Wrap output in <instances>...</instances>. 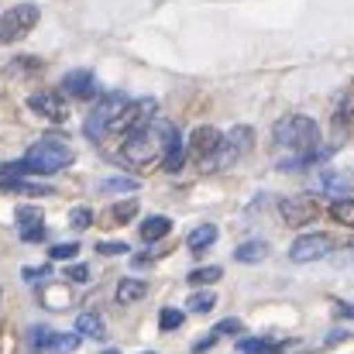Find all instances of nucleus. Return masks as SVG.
Returning <instances> with one entry per match:
<instances>
[{"mask_svg": "<svg viewBox=\"0 0 354 354\" xmlns=\"http://www.w3.org/2000/svg\"><path fill=\"white\" fill-rule=\"evenodd\" d=\"M172 141H179L176 124H172V120H165V118H155L148 127L131 131V134L124 138L120 158H124L127 165H134V169H145V165L158 162V158H162V151H165Z\"/></svg>", "mask_w": 354, "mask_h": 354, "instance_id": "f257e3e1", "label": "nucleus"}, {"mask_svg": "<svg viewBox=\"0 0 354 354\" xmlns=\"http://www.w3.org/2000/svg\"><path fill=\"white\" fill-rule=\"evenodd\" d=\"M73 158H76V155H73V148L66 145V138L48 134V138L35 141L21 162L28 165V176H52V172L69 169V165H73Z\"/></svg>", "mask_w": 354, "mask_h": 354, "instance_id": "f03ea898", "label": "nucleus"}, {"mask_svg": "<svg viewBox=\"0 0 354 354\" xmlns=\"http://www.w3.org/2000/svg\"><path fill=\"white\" fill-rule=\"evenodd\" d=\"M272 138H275L279 148H289L292 155H299V151L317 148V141H320V127H317V120L306 118V114H286L282 120H275Z\"/></svg>", "mask_w": 354, "mask_h": 354, "instance_id": "7ed1b4c3", "label": "nucleus"}, {"mask_svg": "<svg viewBox=\"0 0 354 354\" xmlns=\"http://www.w3.org/2000/svg\"><path fill=\"white\" fill-rule=\"evenodd\" d=\"M38 17H41V14H38L35 3H14L10 10H3V14H0V45L21 41L28 31H35Z\"/></svg>", "mask_w": 354, "mask_h": 354, "instance_id": "20e7f679", "label": "nucleus"}, {"mask_svg": "<svg viewBox=\"0 0 354 354\" xmlns=\"http://www.w3.org/2000/svg\"><path fill=\"white\" fill-rule=\"evenodd\" d=\"M124 107H127V97H124V93H107V97L86 114V124H83L86 138H90V141H100V138L111 131V124L118 120V114Z\"/></svg>", "mask_w": 354, "mask_h": 354, "instance_id": "39448f33", "label": "nucleus"}, {"mask_svg": "<svg viewBox=\"0 0 354 354\" xmlns=\"http://www.w3.org/2000/svg\"><path fill=\"white\" fill-rule=\"evenodd\" d=\"M279 217L289 227H306L320 217V200L310 193H296V196H282L279 200Z\"/></svg>", "mask_w": 354, "mask_h": 354, "instance_id": "423d86ee", "label": "nucleus"}, {"mask_svg": "<svg viewBox=\"0 0 354 354\" xmlns=\"http://www.w3.org/2000/svg\"><path fill=\"white\" fill-rule=\"evenodd\" d=\"M158 118V100L155 97H141V100H127V107L118 114V120L111 124V131L120 134H131V131H141L148 127L151 120Z\"/></svg>", "mask_w": 354, "mask_h": 354, "instance_id": "0eeeda50", "label": "nucleus"}, {"mask_svg": "<svg viewBox=\"0 0 354 354\" xmlns=\"http://www.w3.org/2000/svg\"><path fill=\"white\" fill-rule=\"evenodd\" d=\"M330 248H334V241H330L327 234L296 237V241H292V248H289V261H296V265H310V261L327 258V254H330Z\"/></svg>", "mask_w": 354, "mask_h": 354, "instance_id": "6e6552de", "label": "nucleus"}, {"mask_svg": "<svg viewBox=\"0 0 354 354\" xmlns=\"http://www.w3.org/2000/svg\"><path fill=\"white\" fill-rule=\"evenodd\" d=\"M28 107H31V111H35L38 118L55 120V124H62V120L69 118L66 97H62V93H55V90H45V93H31V97H28Z\"/></svg>", "mask_w": 354, "mask_h": 354, "instance_id": "1a4fd4ad", "label": "nucleus"}, {"mask_svg": "<svg viewBox=\"0 0 354 354\" xmlns=\"http://www.w3.org/2000/svg\"><path fill=\"white\" fill-rule=\"evenodd\" d=\"M221 141H224V131H217L214 124H200V127L189 134V155L200 158V162H207V158L221 148Z\"/></svg>", "mask_w": 354, "mask_h": 354, "instance_id": "9d476101", "label": "nucleus"}, {"mask_svg": "<svg viewBox=\"0 0 354 354\" xmlns=\"http://www.w3.org/2000/svg\"><path fill=\"white\" fill-rule=\"evenodd\" d=\"M41 210L38 207H17V234L24 244H38L45 241V224H41Z\"/></svg>", "mask_w": 354, "mask_h": 354, "instance_id": "9b49d317", "label": "nucleus"}, {"mask_svg": "<svg viewBox=\"0 0 354 354\" xmlns=\"http://www.w3.org/2000/svg\"><path fill=\"white\" fill-rule=\"evenodd\" d=\"M62 93L66 97H76V100H86L97 93V76L90 69H73L62 76Z\"/></svg>", "mask_w": 354, "mask_h": 354, "instance_id": "f8f14e48", "label": "nucleus"}, {"mask_svg": "<svg viewBox=\"0 0 354 354\" xmlns=\"http://www.w3.org/2000/svg\"><path fill=\"white\" fill-rule=\"evenodd\" d=\"M317 189L320 193H330V196H351L354 193V176L351 172H337V169H324L320 179H317Z\"/></svg>", "mask_w": 354, "mask_h": 354, "instance_id": "ddd939ff", "label": "nucleus"}, {"mask_svg": "<svg viewBox=\"0 0 354 354\" xmlns=\"http://www.w3.org/2000/svg\"><path fill=\"white\" fill-rule=\"evenodd\" d=\"M224 141H227V148H231L237 158H241V155H248V151L254 148V127L237 124V127H231V131L224 134Z\"/></svg>", "mask_w": 354, "mask_h": 354, "instance_id": "4468645a", "label": "nucleus"}, {"mask_svg": "<svg viewBox=\"0 0 354 354\" xmlns=\"http://www.w3.org/2000/svg\"><path fill=\"white\" fill-rule=\"evenodd\" d=\"M234 258L237 261H244V265H258V261H265L268 258V241H241L234 248Z\"/></svg>", "mask_w": 354, "mask_h": 354, "instance_id": "2eb2a0df", "label": "nucleus"}, {"mask_svg": "<svg viewBox=\"0 0 354 354\" xmlns=\"http://www.w3.org/2000/svg\"><path fill=\"white\" fill-rule=\"evenodd\" d=\"M76 334H80V337H93V341H104V337H107L104 317H100V313H80V317H76Z\"/></svg>", "mask_w": 354, "mask_h": 354, "instance_id": "dca6fc26", "label": "nucleus"}, {"mask_svg": "<svg viewBox=\"0 0 354 354\" xmlns=\"http://www.w3.org/2000/svg\"><path fill=\"white\" fill-rule=\"evenodd\" d=\"M169 231H172V221H169V217H158V214H155V217L141 221V231H138V234H141V241H145V244H155V241L169 237Z\"/></svg>", "mask_w": 354, "mask_h": 354, "instance_id": "f3484780", "label": "nucleus"}, {"mask_svg": "<svg viewBox=\"0 0 354 354\" xmlns=\"http://www.w3.org/2000/svg\"><path fill=\"white\" fill-rule=\"evenodd\" d=\"M145 296H148V282H145V279H131V275H127V279L118 282V303H124V306H127V303H138V299H145Z\"/></svg>", "mask_w": 354, "mask_h": 354, "instance_id": "a211bd4d", "label": "nucleus"}, {"mask_svg": "<svg viewBox=\"0 0 354 354\" xmlns=\"http://www.w3.org/2000/svg\"><path fill=\"white\" fill-rule=\"evenodd\" d=\"M214 241H217V227H214V224H200V227H193V231H189L186 248H189L193 254H203Z\"/></svg>", "mask_w": 354, "mask_h": 354, "instance_id": "6ab92c4d", "label": "nucleus"}, {"mask_svg": "<svg viewBox=\"0 0 354 354\" xmlns=\"http://www.w3.org/2000/svg\"><path fill=\"white\" fill-rule=\"evenodd\" d=\"M0 189H7V193H28V196H48V193H52L48 186H38V183H31V179H24V176L0 179Z\"/></svg>", "mask_w": 354, "mask_h": 354, "instance_id": "aec40b11", "label": "nucleus"}, {"mask_svg": "<svg viewBox=\"0 0 354 354\" xmlns=\"http://www.w3.org/2000/svg\"><path fill=\"white\" fill-rule=\"evenodd\" d=\"M330 217L341 224V227H354V196H341L330 203Z\"/></svg>", "mask_w": 354, "mask_h": 354, "instance_id": "412c9836", "label": "nucleus"}, {"mask_svg": "<svg viewBox=\"0 0 354 354\" xmlns=\"http://www.w3.org/2000/svg\"><path fill=\"white\" fill-rule=\"evenodd\" d=\"M221 279H224V268L221 265H203V268L189 272V286H214Z\"/></svg>", "mask_w": 354, "mask_h": 354, "instance_id": "4be33fe9", "label": "nucleus"}, {"mask_svg": "<svg viewBox=\"0 0 354 354\" xmlns=\"http://www.w3.org/2000/svg\"><path fill=\"white\" fill-rule=\"evenodd\" d=\"M334 124L337 131H354V97H344L334 111Z\"/></svg>", "mask_w": 354, "mask_h": 354, "instance_id": "5701e85b", "label": "nucleus"}, {"mask_svg": "<svg viewBox=\"0 0 354 354\" xmlns=\"http://www.w3.org/2000/svg\"><path fill=\"white\" fill-rule=\"evenodd\" d=\"M286 348V344H272V341H265V337H248V341H241V351L244 354H279Z\"/></svg>", "mask_w": 354, "mask_h": 354, "instance_id": "b1692460", "label": "nucleus"}, {"mask_svg": "<svg viewBox=\"0 0 354 354\" xmlns=\"http://www.w3.org/2000/svg\"><path fill=\"white\" fill-rule=\"evenodd\" d=\"M52 334H55V330H48V327H31V330H28V344H31V351H35V354H45V351H48V344H52Z\"/></svg>", "mask_w": 354, "mask_h": 354, "instance_id": "393cba45", "label": "nucleus"}, {"mask_svg": "<svg viewBox=\"0 0 354 354\" xmlns=\"http://www.w3.org/2000/svg\"><path fill=\"white\" fill-rule=\"evenodd\" d=\"M111 217H114V224H131L134 217H138V200H120L111 207Z\"/></svg>", "mask_w": 354, "mask_h": 354, "instance_id": "a878e982", "label": "nucleus"}, {"mask_svg": "<svg viewBox=\"0 0 354 354\" xmlns=\"http://www.w3.org/2000/svg\"><path fill=\"white\" fill-rule=\"evenodd\" d=\"M134 189H138V179H127V176H114L100 183V193H134Z\"/></svg>", "mask_w": 354, "mask_h": 354, "instance_id": "bb28decb", "label": "nucleus"}, {"mask_svg": "<svg viewBox=\"0 0 354 354\" xmlns=\"http://www.w3.org/2000/svg\"><path fill=\"white\" fill-rule=\"evenodd\" d=\"M80 334H52V344H48V351H59V354H69L80 348Z\"/></svg>", "mask_w": 354, "mask_h": 354, "instance_id": "cd10ccee", "label": "nucleus"}, {"mask_svg": "<svg viewBox=\"0 0 354 354\" xmlns=\"http://www.w3.org/2000/svg\"><path fill=\"white\" fill-rule=\"evenodd\" d=\"M183 324H186V313H183V310H172V306H169V310L158 313V327H162V330H179Z\"/></svg>", "mask_w": 354, "mask_h": 354, "instance_id": "c85d7f7f", "label": "nucleus"}, {"mask_svg": "<svg viewBox=\"0 0 354 354\" xmlns=\"http://www.w3.org/2000/svg\"><path fill=\"white\" fill-rule=\"evenodd\" d=\"M90 224H93V210H90V207H76V210L69 214V227H73V231H86Z\"/></svg>", "mask_w": 354, "mask_h": 354, "instance_id": "c756f323", "label": "nucleus"}, {"mask_svg": "<svg viewBox=\"0 0 354 354\" xmlns=\"http://www.w3.org/2000/svg\"><path fill=\"white\" fill-rule=\"evenodd\" d=\"M76 251H80V244L76 241H66V244H52L48 248V258L52 261H69V258H76Z\"/></svg>", "mask_w": 354, "mask_h": 354, "instance_id": "7c9ffc66", "label": "nucleus"}, {"mask_svg": "<svg viewBox=\"0 0 354 354\" xmlns=\"http://www.w3.org/2000/svg\"><path fill=\"white\" fill-rule=\"evenodd\" d=\"M41 303L52 306V310H66L69 306V296H66V289H45L41 292Z\"/></svg>", "mask_w": 354, "mask_h": 354, "instance_id": "2f4dec72", "label": "nucleus"}, {"mask_svg": "<svg viewBox=\"0 0 354 354\" xmlns=\"http://www.w3.org/2000/svg\"><path fill=\"white\" fill-rule=\"evenodd\" d=\"M214 306H217V296H214V292H196V296L189 299V310H193V313H210Z\"/></svg>", "mask_w": 354, "mask_h": 354, "instance_id": "473e14b6", "label": "nucleus"}, {"mask_svg": "<svg viewBox=\"0 0 354 354\" xmlns=\"http://www.w3.org/2000/svg\"><path fill=\"white\" fill-rule=\"evenodd\" d=\"M97 251H100V254H111V258H114V254H127L131 248H127L124 241H100V244H97Z\"/></svg>", "mask_w": 354, "mask_h": 354, "instance_id": "72a5a7b5", "label": "nucleus"}, {"mask_svg": "<svg viewBox=\"0 0 354 354\" xmlns=\"http://www.w3.org/2000/svg\"><path fill=\"white\" fill-rule=\"evenodd\" d=\"M241 330H244V324H241L237 317H227V320H221V324H217V330H214V334L221 337V334H241Z\"/></svg>", "mask_w": 354, "mask_h": 354, "instance_id": "f704fd0d", "label": "nucleus"}, {"mask_svg": "<svg viewBox=\"0 0 354 354\" xmlns=\"http://www.w3.org/2000/svg\"><path fill=\"white\" fill-rule=\"evenodd\" d=\"M66 275H69L73 282H90V268H86V265H69Z\"/></svg>", "mask_w": 354, "mask_h": 354, "instance_id": "c9c22d12", "label": "nucleus"}, {"mask_svg": "<svg viewBox=\"0 0 354 354\" xmlns=\"http://www.w3.org/2000/svg\"><path fill=\"white\" fill-rule=\"evenodd\" d=\"M21 275H24L28 282H35V279H45V275H48V268H41V265H31V268H24Z\"/></svg>", "mask_w": 354, "mask_h": 354, "instance_id": "e433bc0d", "label": "nucleus"}, {"mask_svg": "<svg viewBox=\"0 0 354 354\" xmlns=\"http://www.w3.org/2000/svg\"><path fill=\"white\" fill-rule=\"evenodd\" d=\"M348 261H354V248H344L334 254V265H348Z\"/></svg>", "mask_w": 354, "mask_h": 354, "instance_id": "4c0bfd02", "label": "nucleus"}, {"mask_svg": "<svg viewBox=\"0 0 354 354\" xmlns=\"http://www.w3.org/2000/svg\"><path fill=\"white\" fill-rule=\"evenodd\" d=\"M337 317H341V320H354V306H348V303H337Z\"/></svg>", "mask_w": 354, "mask_h": 354, "instance_id": "58836bf2", "label": "nucleus"}, {"mask_svg": "<svg viewBox=\"0 0 354 354\" xmlns=\"http://www.w3.org/2000/svg\"><path fill=\"white\" fill-rule=\"evenodd\" d=\"M104 354H120V351H104Z\"/></svg>", "mask_w": 354, "mask_h": 354, "instance_id": "ea45409f", "label": "nucleus"}, {"mask_svg": "<svg viewBox=\"0 0 354 354\" xmlns=\"http://www.w3.org/2000/svg\"><path fill=\"white\" fill-rule=\"evenodd\" d=\"M148 354H151V351H148Z\"/></svg>", "mask_w": 354, "mask_h": 354, "instance_id": "a19ab883", "label": "nucleus"}]
</instances>
